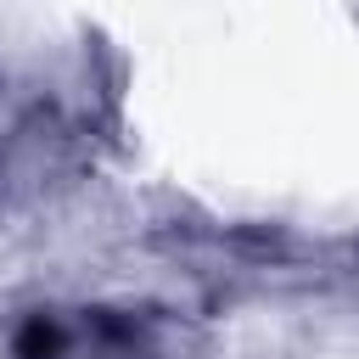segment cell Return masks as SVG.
<instances>
[{"label": "cell", "instance_id": "6da1fadb", "mask_svg": "<svg viewBox=\"0 0 359 359\" xmlns=\"http://www.w3.org/2000/svg\"><path fill=\"white\" fill-rule=\"evenodd\" d=\"M6 359H168V353L135 314H112V309H34L11 331Z\"/></svg>", "mask_w": 359, "mask_h": 359}]
</instances>
